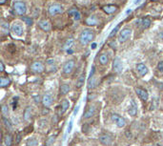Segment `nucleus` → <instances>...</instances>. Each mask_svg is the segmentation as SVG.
Returning <instances> with one entry per match:
<instances>
[{
	"label": "nucleus",
	"mask_w": 163,
	"mask_h": 146,
	"mask_svg": "<svg viewBox=\"0 0 163 146\" xmlns=\"http://www.w3.org/2000/svg\"><path fill=\"white\" fill-rule=\"evenodd\" d=\"M141 22H142V26H143V28L144 29H148L149 27L151 26V20L147 17L143 18Z\"/></svg>",
	"instance_id": "obj_31"
},
{
	"label": "nucleus",
	"mask_w": 163,
	"mask_h": 146,
	"mask_svg": "<svg viewBox=\"0 0 163 146\" xmlns=\"http://www.w3.org/2000/svg\"><path fill=\"white\" fill-rule=\"evenodd\" d=\"M159 37H160V38H163V31H162V32H161L160 33H159Z\"/></svg>",
	"instance_id": "obj_43"
},
{
	"label": "nucleus",
	"mask_w": 163,
	"mask_h": 146,
	"mask_svg": "<svg viewBox=\"0 0 163 146\" xmlns=\"http://www.w3.org/2000/svg\"><path fill=\"white\" fill-rule=\"evenodd\" d=\"M69 106H70V103H69V100H67V99H64V100L61 102V114L65 113L66 110L69 108Z\"/></svg>",
	"instance_id": "obj_27"
},
{
	"label": "nucleus",
	"mask_w": 163,
	"mask_h": 146,
	"mask_svg": "<svg viewBox=\"0 0 163 146\" xmlns=\"http://www.w3.org/2000/svg\"><path fill=\"white\" fill-rule=\"evenodd\" d=\"M102 10L104 11V13H106L107 14H112L115 12L117 11V7L115 5H107V6H103Z\"/></svg>",
	"instance_id": "obj_16"
},
{
	"label": "nucleus",
	"mask_w": 163,
	"mask_h": 146,
	"mask_svg": "<svg viewBox=\"0 0 163 146\" xmlns=\"http://www.w3.org/2000/svg\"><path fill=\"white\" fill-rule=\"evenodd\" d=\"M4 142H5L6 146H11L13 144V138L11 136L10 134H7L4 138Z\"/></svg>",
	"instance_id": "obj_29"
},
{
	"label": "nucleus",
	"mask_w": 163,
	"mask_h": 146,
	"mask_svg": "<svg viewBox=\"0 0 163 146\" xmlns=\"http://www.w3.org/2000/svg\"><path fill=\"white\" fill-rule=\"evenodd\" d=\"M72 127H73V121L71 120L70 121V124H69V127H68V133H70L71 130H72Z\"/></svg>",
	"instance_id": "obj_38"
},
{
	"label": "nucleus",
	"mask_w": 163,
	"mask_h": 146,
	"mask_svg": "<svg viewBox=\"0 0 163 146\" xmlns=\"http://www.w3.org/2000/svg\"><path fill=\"white\" fill-rule=\"evenodd\" d=\"M95 108L93 107V106H91L90 108L84 113V116H84L85 118H90L95 115Z\"/></svg>",
	"instance_id": "obj_21"
},
{
	"label": "nucleus",
	"mask_w": 163,
	"mask_h": 146,
	"mask_svg": "<svg viewBox=\"0 0 163 146\" xmlns=\"http://www.w3.org/2000/svg\"><path fill=\"white\" fill-rule=\"evenodd\" d=\"M13 9H14L15 13L19 15H24L27 13V7L26 4L22 1H16L13 4Z\"/></svg>",
	"instance_id": "obj_2"
},
{
	"label": "nucleus",
	"mask_w": 163,
	"mask_h": 146,
	"mask_svg": "<svg viewBox=\"0 0 163 146\" xmlns=\"http://www.w3.org/2000/svg\"><path fill=\"white\" fill-rule=\"evenodd\" d=\"M85 22L88 26H95L96 24H98V18L95 15H91L86 19Z\"/></svg>",
	"instance_id": "obj_18"
},
{
	"label": "nucleus",
	"mask_w": 163,
	"mask_h": 146,
	"mask_svg": "<svg viewBox=\"0 0 163 146\" xmlns=\"http://www.w3.org/2000/svg\"><path fill=\"white\" fill-rule=\"evenodd\" d=\"M136 92L138 95V96H139L143 101L148 100L149 95H148V92H147V91L143 90V89H141V88H136Z\"/></svg>",
	"instance_id": "obj_12"
},
{
	"label": "nucleus",
	"mask_w": 163,
	"mask_h": 146,
	"mask_svg": "<svg viewBox=\"0 0 163 146\" xmlns=\"http://www.w3.org/2000/svg\"><path fill=\"white\" fill-rule=\"evenodd\" d=\"M0 70H1V72H4V64H3V62H0Z\"/></svg>",
	"instance_id": "obj_39"
},
{
	"label": "nucleus",
	"mask_w": 163,
	"mask_h": 146,
	"mask_svg": "<svg viewBox=\"0 0 163 146\" xmlns=\"http://www.w3.org/2000/svg\"><path fill=\"white\" fill-rule=\"evenodd\" d=\"M126 135H127V138H128V139L132 138V135H131V134H129V132H126Z\"/></svg>",
	"instance_id": "obj_40"
},
{
	"label": "nucleus",
	"mask_w": 163,
	"mask_h": 146,
	"mask_svg": "<svg viewBox=\"0 0 163 146\" xmlns=\"http://www.w3.org/2000/svg\"><path fill=\"white\" fill-rule=\"evenodd\" d=\"M71 88H70V85L68 84H63V85L60 86V94L61 95H66V94H68L70 92Z\"/></svg>",
	"instance_id": "obj_24"
},
{
	"label": "nucleus",
	"mask_w": 163,
	"mask_h": 146,
	"mask_svg": "<svg viewBox=\"0 0 163 146\" xmlns=\"http://www.w3.org/2000/svg\"><path fill=\"white\" fill-rule=\"evenodd\" d=\"M42 103L45 107H50L53 103V96L50 94H46L42 98Z\"/></svg>",
	"instance_id": "obj_13"
},
{
	"label": "nucleus",
	"mask_w": 163,
	"mask_h": 146,
	"mask_svg": "<svg viewBox=\"0 0 163 146\" xmlns=\"http://www.w3.org/2000/svg\"><path fill=\"white\" fill-rule=\"evenodd\" d=\"M11 84V79L9 77H1L0 78V87L1 88H4V87H7L8 85Z\"/></svg>",
	"instance_id": "obj_22"
},
{
	"label": "nucleus",
	"mask_w": 163,
	"mask_h": 146,
	"mask_svg": "<svg viewBox=\"0 0 163 146\" xmlns=\"http://www.w3.org/2000/svg\"><path fill=\"white\" fill-rule=\"evenodd\" d=\"M31 70L34 73H43L45 70V67L43 65V63L40 61H34L31 65Z\"/></svg>",
	"instance_id": "obj_6"
},
{
	"label": "nucleus",
	"mask_w": 163,
	"mask_h": 146,
	"mask_svg": "<svg viewBox=\"0 0 163 146\" xmlns=\"http://www.w3.org/2000/svg\"><path fill=\"white\" fill-rule=\"evenodd\" d=\"M55 136L50 137V138L48 139V140L46 141V145H47V146H50L51 144H53V142H55Z\"/></svg>",
	"instance_id": "obj_35"
},
{
	"label": "nucleus",
	"mask_w": 163,
	"mask_h": 146,
	"mask_svg": "<svg viewBox=\"0 0 163 146\" xmlns=\"http://www.w3.org/2000/svg\"><path fill=\"white\" fill-rule=\"evenodd\" d=\"M111 118H112V120H113L119 128L124 127V126L126 125V120L124 119V118H122V116L117 115V114H113L112 116H111Z\"/></svg>",
	"instance_id": "obj_5"
},
{
	"label": "nucleus",
	"mask_w": 163,
	"mask_h": 146,
	"mask_svg": "<svg viewBox=\"0 0 163 146\" xmlns=\"http://www.w3.org/2000/svg\"><path fill=\"white\" fill-rule=\"evenodd\" d=\"M95 35L93 31L90 29H85L81 32L80 35H79V42L83 46L88 45L89 43H91L95 39Z\"/></svg>",
	"instance_id": "obj_1"
},
{
	"label": "nucleus",
	"mask_w": 163,
	"mask_h": 146,
	"mask_svg": "<svg viewBox=\"0 0 163 146\" xmlns=\"http://www.w3.org/2000/svg\"><path fill=\"white\" fill-rule=\"evenodd\" d=\"M95 47H96V43H93L92 44V49H95Z\"/></svg>",
	"instance_id": "obj_41"
},
{
	"label": "nucleus",
	"mask_w": 163,
	"mask_h": 146,
	"mask_svg": "<svg viewBox=\"0 0 163 146\" xmlns=\"http://www.w3.org/2000/svg\"><path fill=\"white\" fill-rule=\"evenodd\" d=\"M11 30L13 32L14 35H18V36H21L24 33V31H23V28L22 26L20 24H18V23H13V26L11 27Z\"/></svg>",
	"instance_id": "obj_11"
},
{
	"label": "nucleus",
	"mask_w": 163,
	"mask_h": 146,
	"mask_svg": "<svg viewBox=\"0 0 163 146\" xmlns=\"http://www.w3.org/2000/svg\"><path fill=\"white\" fill-rule=\"evenodd\" d=\"M141 0H135V4H136V5H137V4H139V2H140Z\"/></svg>",
	"instance_id": "obj_42"
},
{
	"label": "nucleus",
	"mask_w": 163,
	"mask_h": 146,
	"mask_svg": "<svg viewBox=\"0 0 163 146\" xmlns=\"http://www.w3.org/2000/svg\"><path fill=\"white\" fill-rule=\"evenodd\" d=\"M23 116H24V119L26 121H29L32 118V108H31L30 106L25 109L24 114H23Z\"/></svg>",
	"instance_id": "obj_20"
},
{
	"label": "nucleus",
	"mask_w": 163,
	"mask_h": 146,
	"mask_svg": "<svg viewBox=\"0 0 163 146\" xmlns=\"http://www.w3.org/2000/svg\"><path fill=\"white\" fill-rule=\"evenodd\" d=\"M73 38H70V39H68V40L65 42V44L63 45V50L69 51V49L72 47V45H73Z\"/></svg>",
	"instance_id": "obj_28"
},
{
	"label": "nucleus",
	"mask_w": 163,
	"mask_h": 146,
	"mask_svg": "<svg viewBox=\"0 0 163 146\" xmlns=\"http://www.w3.org/2000/svg\"><path fill=\"white\" fill-rule=\"evenodd\" d=\"M38 27L44 32H50L51 29H52L51 23L46 19H41V20L38 21Z\"/></svg>",
	"instance_id": "obj_9"
},
{
	"label": "nucleus",
	"mask_w": 163,
	"mask_h": 146,
	"mask_svg": "<svg viewBox=\"0 0 163 146\" xmlns=\"http://www.w3.org/2000/svg\"><path fill=\"white\" fill-rule=\"evenodd\" d=\"M68 14L69 16H71L75 21H79L81 18V13H79V11L76 8H71L68 11Z\"/></svg>",
	"instance_id": "obj_7"
},
{
	"label": "nucleus",
	"mask_w": 163,
	"mask_h": 146,
	"mask_svg": "<svg viewBox=\"0 0 163 146\" xmlns=\"http://www.w3.org/2000/svg\"><path fill=\"white\" fill-rule=\"evenodd\" d=\"M22 20L26 23V25L27 26H32L33 25V18L27 17V16H22Z\"/></svg>",
	"instance_id": "obj_32"
},
{
	"label": "nucleus",
	"mask_w": 163,
	"mask_h": 146,
	"mask_svg": "<svg viewBox=\"0 0 163 146\" xmlns=\"http://www.w3.org/2000/svg\"><path fill=\"white\" fill-rule=\"evenodd\" d=\"M48 12H49V14L52 15V16H55V15L60 14L63 13V7L59 4H53L51 5L48 9Z\"/></svg>",
	"instance_id": "obj_3"
},
{
	"label": "nucleus",
	"mask_w": 163,
	"mask_h": 146,
	"mask_svg": "<svg viewBox=\"0 0 163 146\" xmlns=\"http://www.w3.org/2000/svg\"><path fill=\"white\" fill-rule=\"evenodd\" d=\"M157 69H158V71H160V72H163V61H161V62L158 63Z\"/></svg>",
	"instance_id": "obj_37"
},
{
	"label": "nucleus",
	"mask_w": 163,
	"mask_h": 146,
	"mask_svg": "<svg viewBox=\"0 0 163 146\" xmlns=\"http://www.w3.org/2000/svg\"><path fill=\"white\" fill-rule=\"evenodd\" d=\"M5 1H6V0H0V3H1V4H4V3H5Z\"/></svg>",
	"instance_id": "obj_45"
},
{
	"label": "nucleus",
	"mask_w": 163,
	"mask_h": 146,
	"mask_svg": "<svg viewBox=\"0 0 163 146\" xmlns=\"http://www.w3.org/2000/svg\"><path fill=\"white\" fill-rule=\"evenodd\" d=\"M99 62L102 64V65H107L109 62V57L106 53H102L100 56H99Z\"/></svg>",
	"instance_id": "obj_25"
},
{
	"label": "nucleus",
	"mask_w": 163,
	"mask_h": 146,
	"mask_svg": "<svg viewBox=\"0 0 163 146\" xmlns=\"http://www.w3.org/2000/svg\"><path fill=\"white\" fill-rule=\"evenodd\" d=\"M38 141L35 139H30L27 141V145L28 146H37Z\"/></svg>",
	"instance_id": "obj_33"
},
{
	"label": "nucleus",
	"mask_w": 163,
	"mask_h": 146,
	"mask_svg": "<svg viewBox=\"0 0 163 146\" xmlns=\"http://www.w3.org/2000/svg\"><path fill=\"white\" fill-rule=\"evenodd\" d=\"M2 114L3 116H8L9 115V107L7 105H2Z\"/></svg>",
	"instance_id": "obj_36"
},
{
	"label": "nucleus",
	"mask_w": 163,
	"mask_h": 146,
	"mask_svg": "<svg viewBox=\"0 0 163 146\" xmlns=\"http://www.w3.org/2000/svg\"><path fill=\"white\" fill-rule=\"evenodd\" d=\"M99 141L104 145H111L113 143V138L108 134H102L99 137Z\"/></svg>",
	"instance_id": "obj_10"
},
{
	"label": "nucleus",
	"mask_w": 163,
	"mask_h": 146,
	"mask_svg": "<svg viewBox=\"0 0 163 146\" xmlns=\"http://www.w3.org/2000/svg\"><path fill=\"white\" fill-rule=\"evenodd\" d=\"M129 115L132 116H135L136 115V113H137V106H136V102H135V100H131V105L130 107H129V111H128Z\"/></svg>",
	"instance_id": "obj_15"
},
{
	"label": "nucleus",
	"mask_w": 163,
	"mask_h": 146,
	"mask_svg": "<svg viewBox=\"0 0 163 146\" xmlns=\"http://www.w3.org/2000/svg\"><path fill=\"white\" fill-rule=\"evenodd\" d=\"M0 26H1V33L3 35H8L9 33V24H8V22H6L4 20H1Z\"/></svg>",
	"instance_id": "obj_19"
},
{
	"label": "nucleus",
	"mask_w": 163,
	"mask_h": 146,
	"mask_svg": "<svg viewBox=\"0 0 163 146\" xmlns=\"http://www.w3.org/2000/svg\"><path fill=\"white\" fill-rule=\"evenodd\" d=\"M73 67H75V60H69L63 66V73L65 75H68L73 72Z\"/></svg>",
	"instance_id": "obj_8"
},
{
	"label": "nucleus",
	"mask_w": 163,
	"mask_h": 146,
	"mask_svg": "<svg viewBox=\"0 0 163 146\" xmlns=\"http://www.w3.org/2000/svg\"><path fill=\"white\" fill-rule=\"evenodd\" d=\"M120 26H121V24H118V25L116 26V28H115L113 31H112V33H110V35H109V37H113V35H115L116 33H117V31L119 30V28H120Z\"/></svg>",
	"instance_id": "obj_34"
},
{
	"label": "nucleus",
	"mask_w": 163,
	"mask_h": 146,
	"mask_svg": "<svg viewBox=\"0 0 163 146\" xmlns=\"http://www.w3.org/2000/svg\"><path fill=\"white\" fill-rule=\"evenodd\" d=\"M131 33H132V30L129 28H125L123 29L120 32L119 35H118V41L120 43L125 42L126 40H128L129 37L131 36Z\"/></svg>",
	"instance_id": "obj_4"
},
{
	"label": "nucleus",
	"mask_w": 163,
	"mask_h": 146,
	"mask_svg": "<svg viewBox=\"0 0 163 146\" xmlns=\"http://www.w3.org/2000/svg\"><path fill=\"white\" fill-rule=\"evenodd\" d=\"M84 79H85V72L81 74L80 76H79L78 79L76 80V87H77V88H81V87H82V85L84 84Z\"/></svg>",
	"instance_id": "obj_23"
},
{
	"label": "nucleus",
	"mask_w": 163,
	"mask_h": 146,
	"mask_svg": "<svg viewBox=\"0 0 163 146\" xmlns=\"http://www.w3.org/2000/svg\"><path fill=\"white\" fill-rule=\"evenodd\" d=\"M95 84H96V77L92 76L91 78H89V81H88V88L89 89L95 88Z\"/></svg>",
	"instance_id": "obj_30"
},
{
	"label": "nucleus",
	"mask_w": 163,
	"mask_h": 146,
	"mask_svg": "<svg viewBox=\"0 0 163 146\" xmlns=\"http://www.w3.org/2000/svg\"><path fill=\"white\" fill-rule=\"evenodd\" d=\"M113 69L116 73H120L122 71V62L119 59V57H116L115 60H113Z\"/></svg>",
	"instance_id": "obj_14"
},
{
	"label": "nucleus",
	"mask_w": 163,
	"mask_h": 146,
	"mask_svg": "<svg viewBox=\"0 0 163 146\" xmlns=\"http://www.w3.org/2000/svg\"><path fill=\"white\" fill-rule=\"evenodd\" d=\"M2 120H3V123H4L6 128H7L8 130H12V128H13V124H12L10 119H8V118H5V116H4L2 118Z\"/></svg>",
	"instance_id": "obj_26"
},
{
	"label": "nucleus",
	"mask_w": 163,
	"mask_h": 146,
	"mask_svg": "<svg viewBox=\"0 0 163 146\" xmlns=\"http://www.w3.org/2000/svg\"><path fill=\"white\" fill-rule=\"evenodd\" d=\"M136 70H137V72L139 73L140 76H145L148 73V69H147V67L143 63H138L136 65Z\"/></svg>",
	"instance_id": "obj_17"
},
{
	"label": "nucleus",
	"mask_w": 163,
	"mask_h": 146,
	"mask_svg": "<svg viewBox=\"0 0 163 146\" xmlns=\"http://www.w3.org/2000/svg\"><path fill=\"white\" fill-rule=\"evenodd\" d=\"M77 110H78V106H77V107H76V108L75 109V112H73V113L76 114V113H77Z\"/></svg>",
	"instance_id": "obj_44"
}]
</instances>
